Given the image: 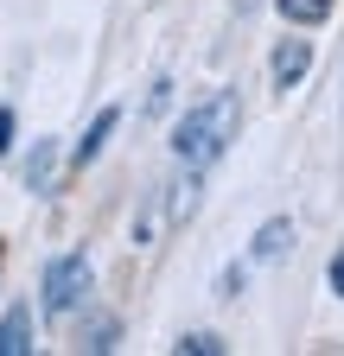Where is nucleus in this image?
<instances>
[{
	"label": "nucleus",
	"instance_id": "0eeeda50",
	"mask_svg": "<svg viewBox=\"0 0 344 356\" xmlns=\"http://www.w3.org/2000/svg\"><path fill=\"white\" fill-rule=\"evenodd\" d=\"M287 248H293V222H287V216H274V222L255 229V261H274V254H287Z\"/></svg>",
	"mask_w": 344,
	"mask_h": 356
},
{
	"label": "nucleus",
	"instance_id": "9b49d317",
	"mask_svg": "<svg viewBox=\"0 0 344 356\" xmlns=\"http://www.w3.org/2000/svg\"><path fill=\"white\" fill-rule=\"evenodd\" d=\"M172 350H179V356H224V337L217 331H185Z\"/></svg>",
	"mask_w": 344,
	"mask_h": 356
},
{
	"label": "nucleus",
	"instance_id": "ddd939ff",
	"mask_svg": "<svg viewBox=\"0 0 344 356\" xmlns=\"http://www.w3.org/2000/svg\"><path fill=\"white\" fill-rule=\"evenodd\" d=\"M242 280H249L242 267H224V280H217V293H224V299H236V293H242Z\"/></svg>",
	"mask_w": 344,
	"mask_h": 356
},
{
	"label": "nucleus",
	"instance_id": "f257e3e1",
	"mask_svg": "<svg viewBox=\"0 0 344 356\" xmlns=\"http://www.w3.org/2000/svg\"><path fill=\"white\" fill-rule=\"evenodd\" d=\"M236 127H242V102H236V89H217L210 102L185 108V121L172 127V153H179V165H217L224 147L236 140Z\"/></svg>",
	"mask_w": 344,
	"mask_h": 356
},
{
	"label": "nucleus",
	"instance_id": "2eb2a0df",
	"mask_svg": "<svg viewBox=\"0 0 344 356\" xmlns=\"http://www.w3.org/2000/svg\"><path fill=\"white\" fill-rule=\"evenodd\" d=\"M0 153H13V108H0Z\"/></svg>",
	"mask_w": 344,
	"mask_h": 356
},
{
	"label": "nucleus",
	"instance_id": "20e7f679",
	"mask_svg": "<svg viewBox=\"0 0 344 356\" xmlns=\"http://www.w3.org/2000/svg\"><path fill=\"white\" fill-rule=\"evenodd\" d=\"M172 197H166V222H191V210H198V191H204V172L198 165H185L179 178L166 185Z\"/></svg>",
	"mask_w": 344,
	"mask_h": 356
},
{
	"label": "nucleus",
	"instance_id": "9d476101",
	"mask_svg": "<svg viewBox=\"0 0 344 356\" xmlns=\"http://www.w3.org/2000/svg\"><path fill=\"white\" fill-rule=\"evenodd\" d=\"M159 222H166V197H159V191H153V197H147V210H141V216H134V242H141V248H147V242H153V236H159Z\"/></svg>",
	"mask_w": 344,
	"mask_h": 356
},
{
	"label": "nucleus",
	"instance_id": "7ed1b4c3",
	"mask_svg": "<svg viewBox=\"0 0 344 356\" xmlns=\"http://www.w3.org/2000/svg\"><path fill=\"white\" fill-rule=\"evenodd\" d=\"M306 64H313V44H306V38H281V44H274L268 76H274V89H281V96H287L299 76H306Z\"/></svg>",
	"mask_w": 344,
	"mask_h": 356
},
{
	"label": "nucleus",
	"instance_id": "4468645a",
	"mask_svg": "<svg viewBox=\"0 0 344 356\" xmlns=\"http://www.w3.org/2000/svg\"><path fill=\"white\" fill-rule=\"evenodd\" d=\"M325 280H331V293H338V299H344V248H338V254H331V267H325Z\"/></svg>",
	"mask_w": 344,
	"mask_h": 356
},
{
	"label": "nucleus",
	"instance_id": "f03ea898",
	"mask_svg": "<svg viewBox=\"0 0 344 356\" xmlns=\"http://www.w3.org/2000/svg\"><path fill=\"white\" fill-rule=\"evenodd\" d=\"M90 299V254H58L45 267V318H70Z\"/></svg>",
	"mask_w": 344,
	"mask_h": 356
},
{
	"label": "nucleus",
	"instance_id": "39448f33",
	"mask_svg": "<svg viewBox=\"0 0 344 356\" xmlns=\"http://www.w3.org/2000/svg\"><path fill=\"white\" fill-rule=\"evenodd\" d=\"M32 350V305H13L0 318V356H26Z\"/></svg>",
	"mask_w": 344,
	"mask_h": 356
},
{
	"label": "nucleus",
	"instance_id": "6e6552de",
	"mask_svg": "<svg viewBox=\"0 0 344 356\" xmlns=\"http://www.w3.org/2000/svg\"><path fill=\"white\" fill-rule=\"evenodd\" d=\"M52 165H58V140H38L26 159V191H52Z\"/></svg>",
	"mask_w": 344,
	"mask_h": 356
},
{
	"label": "nucleus",
	"instance_id": "1a4fd4ad",
	"mask_svg": "<svg viewBox=\"0 0 344 356\" xmlns=\"http://www.w3.org/2000/svg\"><path fill=\"white\" fill-rule=\"evenodd\" d=\"M281 7V19H293V26H319V19H331V0H274Z\"/></svg>",
	"mask_w": 344,
	"mask_h": 356
},
{
	"label": "nucleus",
	"instance_id": "f8f14e48",
	"mask_svg": "<svg viewBox=\"0 0 344 356\" xmlns=\"http://www.w3.org/2000/svg\"><path fill=\"white\" fill-rule=\"evenodd\" d=\"M115 337H121V325L115 318H96L90 331H83V350H115Z\"/></svg>",
	"mask_w": 344,
	"mask_h": 356
},
{
	"label": "nucleus",
	"instance_id": "423d86ee",
	"mask_svg": "<svg viewBox=\"0 0 344 356\" xmlns=\"http://www.w3.org/2000/svg\"><path fill=\"white\" fill-rule=\"evenodd\" d=\"M115 127H121V108H102V115L90 121V134L77 140V153H70V159H77V165H90V159H96V153L109 147V134H115Z\"/></svg>",
	"mask_w": 344,
	"mask_h": 356
}]
</instances>
